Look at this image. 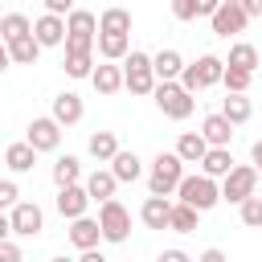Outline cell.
Masks as SVG:
<instances>
[{
	"mask_svg": "<svg viewBox=\"0 0 262 262\" xmlns=\"http://www.w3.org/2000/svg\"><path fill=\"white\" fill-rule=\"evenodd\" d=\"M237 4H242V12H246L250 20H254V16H262V0H237Z\"/></svg>",
	"mask_w": 262,
	"mask_h": 262,
	"instance_id": "obj_42",
	"label": "cell"
},
{
	"mask_svg": "<svg viewBox=\"0 0 262 262\" xmlns=\"http://www.w3.org/2000/svg\"><path fill=\"white\" fill-rule=\"evenodd\" d=\"M94 45H98V57L102 61H123L131 53V33H98Z\"/></svg>",
	"mask_w": 262,
	"mask_h": 262,
	"instance_id": "obj_18",
	"label": "cell"
},
{
	"mask_svg": "<svg viewBox=\"0 0 262 262\" xmlns=\"http://www.w3.org/2000/svg\"><path fill=\"white\" fill-rule=\"evenodd\" d=\"M176 201L192 205L196 213H209V209L221 201V188H217V180L205 176V172H196V176H180V184H176Z\"/></svg>",
	"mask_w": 262,
	"mask_h": 262,
	"instance_id": "obj_2",
	"label": "cell"
},
{
	"mask_svg": "<svg viewBox=\"0 0 262 262\" xmlns=\"http://www.w3.org/2000/svg\"><path fill=\"white\" fill-rule=\"evenodd\" d=\"M20 201V188H16V180H0V209H12Z\"/></svg>",
	"mask_w": 262,
	"mask_h": 262,
	"instance_id": "obj_37",
	"label": "cell"
},
{
	"mask_svg": "<svg viewBox=\"0 0 262 262\" xmlns=\"http://www.w3.org/2000/svg\"><path fill=\"white\" fill-rule=\"evenodd\" d=\"M123 86L131 94H151L156 90V74H151V53L143 49H131L123 57Z\"/></svg>",
	"mask_w": 262,
	"mask_h": 262,
	"instance_id": "obj_7",
	"label": "cell"
},
{
	"mask_svg": "<svg viewBox=\"0 0 262 262\" xmlns=\"http://www.w3.org/2000/svg\"><path fill=\"white\" fill-rule=\"evenodd\" d=\"M221 0H196V16H213Z\"/></svg>",
	"mask_w": 262,
	"mask_h": 262,
	"instance_id": "obj_44",
	"label": "cell"
},
{
	"mask_svg": "<svg viewBox=\"0 0 262 262\" xmlns=\"http://www.w3.org/2000/svg\"><path fill=\"white\" fill-rule=\"evenodd\" d=\"M196 262H229V258H225V250H217V246H209V250H205V254H201Z\"/></svg>",
	"mask_w": 262,
	"mask_h": 262,
	"instance_id": "obj_43",
	"label": "cell"
},
{
	"mask_svg": "<svg viewBox=\"0 0 262 262\" xmlns=\"http://www.w3.org/2000/svg\"><path fill=\"white\" fill-rule=\"evenodd\" d=\"M8 61H12V57H8V45H4V37H0V74L8 70Z\"/></svg>",
	"mask_w": 262,
	"mask_h": 262,
	"instance_id": "obj_48",
	"label": "cell"
},
{
	"mask_svg": "<svg viewBox=\"0 0 262 262\" xmlns=\"http://www.w3.org/2000/svg\"><path fill=\"white\" fill-rule=\"evenodd\" d=\"M66 74L70 78H90V70H94V53H74V49H66Z\"/></svg>",
	"mask_w": 262,
	"mask_h": 262,
	"instance_id": "obj_34",
	"label": "cell"
},
{
	"mask_svg": "<svg viewBox=\"0 0 262 262\" xmlns=\"http://www.w3.org/2000/svg\"><path fill=\"white\" fill-rule=\"evenodd\" d=\"M49 262H74V258H66V254H57V258H49Z\"/></svg>",
	"mask_w": 262,
	"mask_h": 262,
	"instance_id": "obj_49",
	"label": "cell"
},
{
	"mask_svg": "<svg viewBox=\"0 0 262 262\" xmlns=\"http://www.w3.org/2000/svg\"><path fill=\"white\" fill-rule=\"evenodd\" d=\"M221 201H229V205H242L246 196H254V188H258V168L254 164H233L225 176H221Z\"/></svg>",
	"mask_w": 262,
	"mask_h": 262,
	"instance_id": "obj_8",
	"label": "cell"
},
{
	"mask_svg": "<svg viewBox=\"0 0 262 262\" xmlns=\"http://www.w3.org/2000/svg\"><path fill=\"white\" fill-rule=\"evenodd\" d=\"M209 151V143H205V135L201 131H184L180 139H176V156L184 160V164H201V156Z\"/></svg>",
	"mask_w": 262,
	"mask_h": 262,
	"instance_id": "obj_25",
	"label": "cell"
},
{
	"mask_svg": "<svg viewBox=\"0 0 262 262\" xmlns=\"http://www.w3.org/2000/svg\"><path fill=\"white\" fill-rule=\"evenodd\" d=\"M250 82H254V74H250V70H233V66H225V74H221L225 94H246V90H250Z\"/></svg>",
	"mask_w": 262,
	"mask_h": 262,
	"instance_id": "obj_35",
	"label": "cell"
},
{
	"mask_svg": "<svg viewBox=\"0 0 262 262\" xmlns=\"http://www.w3.org/2000/svg\"><path fill=\"white\" fill-rule=\"evenodd\" d=\"M225 66H233V70H258V49L250 45V41H237V45H229V57H225Z\"/></svg>",
	"mask_w": 262,
	"mask_h": 262,
	"instance_id": "obj_31",
	"label": "cell"
},
{
	"mask_svg": "<svg viewBox=\"0 0 262 262\" xmlns=\"http://www.w3.org/2000/svg\"><path fill=\"white\" fill-rule=\"evenodd\" d=\"M33 37H37V45H41V49H53V45H61V41H66V16L41 12V16L33 20Z\"/></svg>",
	"mask_w": 262,
	"mask_h": 262,
	"instance_id": "obj_12",
	"label": "cell"
},
{
	"mask_svg": "<svg viewBox=\"0 0 262 262\" xmlns=\"http://www.w3.org/2000/svg\"><path fill=\"white\" fill-rule=\"evenodd\" d=\"M82 180V160L78 156H57L53 160V184L66 188V184H78Z\"/></svg>",
	"mask_w": 262,
	"mask_h": 262,
	"instance_id": "obj_28",
	"label": "cell"
},
{
	"mask_svg": "<svg viewBox=\"0 0 262 262\" xmlns=\"http://www.w3.org/2000/svg\"><path fill=\"white\" fill-rule=\"evenodd\" d=\"M98 229H102V242L123 246V242L131 237V213H127V205H119L115 196L102 201V205H98Z\"/></svg>",
	"mask_w": 262,
	"mask_h": 262,
	"instance_id": "obj_6",
	"label": "cell"
},
{
	"mask_svg": "<svg viewBox=\"0 0 262 262\" xmlns=\"http://www.w3.org/2000/svg\"><path fill=\"white\" fill-rule=\"evenodd\" d=\"M201 135H205V143H209V147H229V139H233V123H229L221 111H213V115H205Z\"/></svg>",
	"mask_w": 262,
	"mask_h": 262,
	"instance_id": "obj_15",
	"label": "cell"
},
{
	"mask_svg": "<svg viewBox=\"0 0 262 262\" xmlns=\"http://www.w3.org/2000/svg\"><path fill=\"white\" fill-rule=\"evenodd\" d=\"M221 74H225V57L205 53V57H196V61H184V70H180V78H176V82H180L188 94H201V90L217 86V82H221Z\"/></svg>",
	"mask_w": 262,
	"mask_h": 262,
	"instance_id": "obj_1",
	"label": "cell"
},
{
	"mask_svg": "<svg viewBox=\"0 0 262 262\" xmlns=\"http://www.w3.org/2000/svg\"><path fill=\"white\" fill-rule=\"evenodd\" d=\"M196 221H201V213H196L192 205L172 201V213H168V229H172V233H192V229H196Z\"/></svg>",
	"mask_w": 262,
	"mask_h": 262,
	"instance_id": "obj_27",
	"label": "cell"
},
{
	"mask_svg": "<svg viewBox=\"0 0 262 262\" xmlns=\"http://www.w3.org/2000/svg\"><path fill=\"white\" fill-rule=\"evenodd\" d=\"M94 37H98V16L86 8H74L66 16V41L61 45L74 53H94Z\"/></svg>",
	"mask_w": 262,
	"mask_h": 262,
	"instance_id": "obj_4",
	"label": "cell"
},
{
	"mask_svg": "<svg viewBox=\"0 0 262 262\" xmlns=\"http://www.w3.org/2000/svg\"><path fill=\"white\" fill-rule=\"evenodd\" d=\"M209 25H213V33H217V37H233V33H242V29L250 25V16L242 12V4H237V0H221V4H217V12L209 16Z\"/></svg>",
	"mask_w": 262,
	"mask_h": 262,
	"instance_id": "obj_10",
	"label": "cell"
},
{
	"mask_svg": "<svg viewBox=\"0 0 262 262\" xmlns=\"http://www.w3.org/2000/svg\"><path fill=\"white\" fill-rule=\"evenodd\" d=\"M156 262H192V258H188L184 250H176V246H172V250H164V254H160Z\"/></svg>",
	"mask_w": 262,
	"mask_h": 262,
	"instance_id": "obj_41",
	"label": "cell"
},
{
	"mask_svg": "<svg viewBox=\"0 0 262 262\" xmlns=\"http://www.w3.org/2000/svg\"><path fill=\"white\" fill-rule=\"evenodd\" d=\"M237 217H242L246 229H262V196H258V192L246 196V201L237 205Z\"/></svg>",
	"mask_w": 262,
	"mask_h": 262,
	"instance_id": "obj_36",
	"label": "cell"
},
{
	"mask_svg": "<svg viewBox=\"0 0 262 262\" xmlns=\"http://www.w3.org/2000/svg\"><path fill=\"white\" fill-rule=\"evenodd\" d=\"M172 16L176 20H196V0H172Z\"/></svg>",
	"mask_w": 262,
	"mask_h": 262,
	"instance_id": "obj_38",
	"label": "cell"
},
{
	"mask_svg": "<svg viewBox=\"0 0 262 262\" xmlns=\"http://www.w3.org/2000/svg\"><path fill=\"white\" fill-rule=\"evenodd\" d=\"M4 164H8V172H16V176H25V172H33V164H37V151L20 139V143H8V151H4Z\"/></svg>",
	"mask_w": 262,
	"mask_h": 262,
	"instance_id": "obj_24",
	"label": "cell"
},
{
	"mask_svg": "<svg viewBox=\"0 0 262 262\" xmlns=\"http://www.w3.org/2000/svg\"><path fill=\"white\" fill-rule=\"evenodd\" d=\"M57 213L66 217V221H74V217H82L86 213V205H90V192H86V184H66V188H57Z\"/></svg>",
	"mask_w": 262,
	"mask_h": 262,
	"instance_id": "obj_13",
	"label": "cell"
},
{
	"mask_svg": "<svg viewBox=\"0 0 262 262\" xmlns=\"http://www.w3.org/2000/svg\"><path fill=\"white\" fill-rule=\"evenodd\" d=\"M82 115H86V106H82V94H74V90H61V94L53 98V123H57V127H74V123H82Z\"/></svg>",
	"mask_w": 262,
	"mask_h": 262,
	"instance_id": "obj_14",
	"label": "cell"
},
{
	"mask_svg": "<svg viewBox=\"0 0 262 262\" xmlns=\"http://www.w3.org/2000/svg\"><path fill=\"white\" fill-rule=\"evenodd\" d=\"M70 242L78 246V250H94L98 242H102V229H98V217H74L70 221Z\"/></svg>",
	"mask_w": 262,
	"mask_h": 262,
	"instance_id": "obj_17",
	"label": "cell"
},
{
	"mask_svg": "<svg viewBox=\"0 0 262 262\" xmlns=\"http://www.w3.org/2000/svg\"><path fill=\"white\" fill-rule=\"evenodd\" d=\"M180 70H184V57H180L176 49H160V53L151 57V74H156V82H176Z\"/></svg>",
	"mask_w": 262,
	"mask_h": 262,
	"instance_id": "obj_21",
	"label": "cell"
},
{
	"mask_svg": "<svg viewBox=\"0 0 262 262\" xmlns=\"http://www.w3.org/2000/svg\"><path fill=\"white\" fill-rule=\"evenodd\" d=\"M115 188H119V180L111 176V168H94L90 176H86V192H90V201H111L115 196Z\"/></svg>",
	"mask_w": 262,
	"mask_h": 262,
	"instance_id": "obj_22",
	"label": "cell"
},
{
	"mask_svg": "<svg viewBox=\"0 0 262 262\" xmlns=\"http://www.w3.org/2000/svg\"><path fill=\"white\" fill-rule=\"evenodd\" d=\"M45 12H53V16H70V12H74V0H45Z\"/></svg>",
	"mask_w": 262,
	"mask_h": 262,
	"instance_id": "obj_40",
	"label": "cell"
},
{
	"mask_svg": "<svg viewBox=\"0 0 262 262\" xmlns=\"http://www.w3.org/2000/svg\"><path fill=\"white\" fill-rule=\"evenodd\" d=\"M4 45H8V57H12L16 66H37V57H41V45H37L33 33H25V37H16V41H4Z\"/></svg>",
	"mask_w": 262,
	"mask_h": 262,
	"instance_id": "obj_23",
	"label": "cell"
},
{
	"mask_svg": "<svg viewBox=\"0 0 262 262\" xmlns=\"http://www.w3.org/2000/svg\"><path fill=\"white\" fill-rule=\"evenodd\" d=\"M168 213H172V201L168 196H147L139 205V221L147 229H168Z\"/></svg>",
	"mask_w": 262,
	"mask_h": 262,
	"instance_id": "obj_20",
	"label": "cell"
},
{
	"mask_svg": "<svg viewBox=\"0 0 262 262\" xmlns=\"http://www.w3.org/2000/svg\"><path fill=\"white\" fill-rule=\"evenodd\" d=\"M25 33H33V20H29L25 12H8V16L0 20V37H4V41H16V37H25Z\"/></svg>",
	"mask_w": 262,
	"mask_h": 262,
	"instance_id": "obj_33",
	"label": "cell"
},
{
	"mask_svg": "<svg viewBox=\"0 0 262 262\" xmlns=\"http://www.w3.org/2000/svg\"><path fill=\"white\" fill-rule=\"evenodd\" d=\"M250 160H254V168L262 172V139H254V147H250Z\"/></svg>",
	"mask_w": 262,
	"mask_h": 262,
	"instance_id": "obj_46",
	"label": "cell"
},
{
	"mask_svg": "<svg viewBox=\"0 0 262 262\" xmlns=\"http://www.w3.org/2000/svg\"><path fill=\"white\" fill-rule=\"evenodd\" d=\"M25 143L41 156V151H57V143H61V127L53 123V115H41V119H33L29 123V135H25Z\"/></svg>",
	"mask_w": 262,
	"mask_h": 262,
	"instance_id": "obj_11",
	"label": "cell"
},
{
	"mask_svg": "<svg viewBox=\"0 0 262 262\" xmlns=\"http://www.w3.org/2000/svg\"><path fill=\"white\" fill-rule=\"evenodd\" d=\"M4 237H12V221H8V213L0 209V242H4Z\"/></svg>",
	"mask_w": 262,
	"mask_h": 262,
	"instance_id": "obj_47",
	"label": "cell"
},
{
	"mask_svg": "<svg viewBox=\"0 0 262 262\" xmlns=\"http://www.w3.org/2000/svg\"><path fill=\"white\" fill-rule=\"evenodd\" d=\"M90 86H94L98 94H119V90H123V66H115V61L94 66V70H90Z\"/></svg>",
	"mask_w": 262,
	"mask_h": 262,
	"instance_id": "obj_19",
	"label": "cell"
},
{
	"mask_svg": "<svg viewBox=\"0 0 262 262\" xmlns=\"http://www.w3.org/2000/svg\"><path fill=\"white\" fill-rule=\"evenodd\" d=\"M180 176H184V160H180L176 151H160V156L151 160L147 192H151V196H172L176 184H180Z\"/></svg>",
	"mask_w": 262,
	"mask_h": 262,
	"instance_id": "obj_3",
	"label": "cell"
},
{
	"mask_svg": "<svg viewBox=\"0 0 262 262\" xmlns=\"http://www.w3.org/2000/svg\"><path fill=\"white\" fill-rule=\"evenodd\" d=\"M8 221H12V233L16 237H37L45 229V213H41L37 201H16L8 209Z\"/></svg>",
	"mask_w": 262,
	"mask_h": 262,
	"instance_id": "obj_9",
	"label": "cell"
},
{
	"mask_svg": "<svg viewBox=\"0 0 262 262\" xmlns=\"http://www.w3.org/2000/svg\"><path fill=\"white\" fill-rule=\"evenodd\" d=\"M86 151H90L98 164H111V156L119 151V139H115V131H94V135H90V143H86Z\"/></svg>",
	"mask_w": 262,
	"mask_h": 262,
	"instance_id": "obj_30",
	"label": "cell"
},
{
	"mask_svg": "<svg viewBox=\"0 0 262 262\" xmlns=\"http://www.w3.org/2000/svg\"><path fill=\"white\" fill-rule=\"evenodd\" d=\"M0 262H25V254H20V246H16L12 237L0 242Z\"/></svg>",
	"mask_w": 262,
	"mask_h": 262,
	"instance_id": "obj_39",
	"label": "cell"
},
{
	"mask_svg": "<svg viewBox=\"0 0 262 262\" xmlns=\"http://www.w3.org/2000/svg\"><path fill=\"white\" fill-rule=\"evenodd\" d=\"M221 115L237 127V123H246V119L254 115V102H250L246 94H225V98H221Z\"/></svg>",
	"mask_w": 262,
	"mask_h": 262,
	"instance_id": "obj_29",
	"label": "cell"
},
{
	"mask_svg": "<svg viewBox=\"0 0 262 262\" xmlns=\"http://www.w3.org/2000/svg\"><path fill=\"white\" fill-rule=\"evenodd\" d=\"M229 168H233V156H229V147H209V151L201 156V172H205V176H213V180H221Z\"/></svg>",
	"mask_w": 262,
	"mask_h": 262,
	"instance_id": "obj_26",
	"label": "cell"
},
{
	"mask_svg": "<svg viewBox=\"0 0 262 262\" xmlns=\"http://www.w3.org/2000/svg\"><path fill=\"white\" fill-rule=\"evenodd\" d=\"M258 180H262V172H258Z\"/></svg>",
	"mask_w": 262,
	"mask_h": 262,
	"instance_id": "obj_50",
	"label": "cell"
},
{
	"mask_svg": "<svg viewBox=\"0 0 262 262\" xmlns=\"http://www.w3.org/2000/svg\"><path fill=\"white\" fill-rule=\"evenodd\" d=\"M156 106H160V115H168V119H188L192 115V106H196V94H188L180 82H156Z\"/></svg>",
	"mask_w": 262,
	"mask_h": 262,
	"instance_id": "obj_5",
	"label": "cell"
},
{
	"mask_svg": "<svg viewBox=\"0 0 262 262\" xmlns=\"http://www.w3.org/2000/svg\"><path fill=\"white\" fill-rule=\"evenodd\" d=\"M98 33H131V12L127 8H106L98 16Z\"/></svg>",
	"mask_w": 262,
	"mask_h": 262,
	"instance_id": "obj_32",
	"label": "cell"
},
{
	"mask_svg": "<svg viewBox=\"0 0 262 262\" xmlns=\"http://www.w3.org/2000/svg\"><path fill=\"white\" fill-rule=\"evenodd\" d=\"M111 176H115L119 184H135V180L143 176V160H139L135 151H123V147H119V151L111 156Z\"/></svg>",
	"mask_w": 262,
	"mask_h": 262,
	"instance_id": "obj_16",
	"label": "cell"
},
{
	"mask_svg": "<svg viewBox=\"0 0 262 262\" xmlns=\"http://www.w3.org/2000/svg\"><path fill=\"white\" fill-rule=\"evenodd\" d=\"M78 262H111V258H106V254H98V246H94V250H82V258H78Z\"/></svg>",
	"mask_w": 262,
	"mask_h": 262,
	"instance_id": "obj_45",
	"label": "cell"
}]
</instances>
